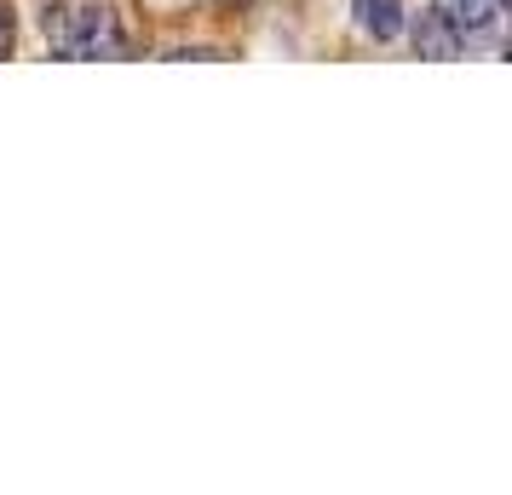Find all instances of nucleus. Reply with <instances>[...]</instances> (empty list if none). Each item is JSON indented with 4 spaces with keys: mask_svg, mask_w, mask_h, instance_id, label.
<instances>
[{
    "mask_svg": "<svg viewBox=\"0 0 512 495\" xmlns=\"http://www.w3.org/2000/svg\"><path fill=\"white\" fill-rule=\"evenodd\" d=\"M47 41L64 58H121V24L110 6H75L47 12Z\"/></svg>",
    "mask_w": 512,
    "mask_h": 495,
    "instance_id": "f257e3e1",
    "label": "nucleus"
},
{
    "mask_svg": "<svg viewBox=\"0 0 512 495\" xmlns=\"http://www.w3.org/2000/svg\"><path fill=\"white\" fill-rule=\"evenodd\" d=\"M432 12H438L455 35H484V29L501 18V0H432Z\"/></svg>",
    "mask_w": 512,
    "mask_h": 495,
    "instance_id": "f03ea898",
    "label": "nucleus"
},
{
    "mask_svg": "<svg viewBox=\"0 0 512 495\" xmlns=\"http://www.w3.org/2000/svg\"><path fill=\"white\" fill-rule=\"evenodd\" d=\"M415 47L426 52V58H455V47H461V35H455V29L443 24L438 12H426V18L415 24Z\"/></svg>",
    "mask_w": 512,
    "mask_h": 495,
    "instance_id": "20e7f679",
    "label": "nucleus"
},
{
    "mask_svg": "<svg viewBox=\"0 0 512 495\" xmlns=\"http://www.w3.org/2000/svg\"><path fill=\"white\" fill-rule=\"evenodd\" d=\"M351 12H357V29L374 41L403 35V0H351Z\"/></svg>",
    "mask_w": 512,
    "mask_h": 495,
    "instance_id": "7ed1b4c3",
    "label": "nucleus"
},
{
    "mask_svg": "<svg viewBox=\"0 0 512 495\" xmlns=\"http://www.w3.org/2000/svg\"><path fill=\"white\" fill-rule=\"evenodd\" d=\"M6 52H12V6L0 0V58H6Z\"/></svg>",
    "mask_w": 512,
    "mask_h": 495,
    "instance_id": "39448f33",
    "label": "nucleus"
},
{
    "mask_svg": "<svg viewBox=\"0 0 512 495\" xmlns=\"http://www.w3.org/2000/svg\"><path fill=\"white\" fill-rule=\"evenodd\" d=\"M501 6H507V0H501Z\"/></svg>",
    "mask_w": 512,
    "mask_h": 495,
    "instance_id": "423d86ee",
    "label": "nucleus"
}]
</instances>
